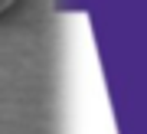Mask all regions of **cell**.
Listing matches in <instances>:
<instances>
[{
    "mask_svg": "<svg viewBox=\"0 0 147 134\" xmlns=\"http://www.w3.org/2000/svg\"><path fill=\"white\" fill-rule=\"evenodd\" d=\"M16 3H20V0H0V16H3L7 10H13V7H16Z\"/></svg>",
    "mask_w": 147,
    "mask_h": 134,
    "instance_id": "cell-1",
    "label": "cell"
}]
</instances>
